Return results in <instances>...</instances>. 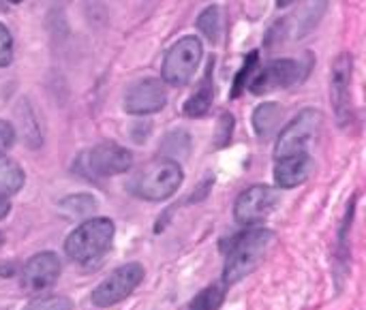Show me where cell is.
Instances as JSON below:
<instances>
[{"label": "cell", "mask_w": 366, "mask_h": 310, "mask_svg": "<svg viewBox=\"0 0 366 310\" xmlns=\"http://www.w3.org/2000/svg\"><path fill=\"white\" fill-rule=\"evenodd\" d=\"M324 118L317 109L309 107L302 109L279 135L274 146V161L292 159V156H307L311 154V144L320 133Z\"/></svg>", "instance_id": "cell-5"}, {"label": "cell", "mask_w": 366, "mask_h": 310, "mask_svg": "<svg viewBox=\"0 0 366 310\" xmlns=\"http://www.w3.org/2000/svg\"><path fill=\"white\" fill-rule=\"evenodd\" d=\"M257 60H259V54H257V51H251V54L247 56V60H244L242 69H240V71H238V75H236L234 88H232V96H234V99H238V96L247 90V86H249L251 77L255 75Z\"/></svg>", "instance_id": "cell-19"}, {"label": "cell", "mask_w": 366, "mask_h": 310, "mask_svg": "<svg viewBox=\"0 0 366 310\" xmlns=\"http://www.w3.org/2000/svg\"><path fill=\"white\" fill-rule=\"evenodd\" d=\"M225 300V287L214 283V285H208L206 289H202L191 302L187 310H219L221 304Z\"/></svg>", "instance_id": "cell-17"}, {"label": "cell", "mask_w": 366, "mask_h": 310, "mask_svg": "<svg viewBox=\"0 0 366 310\" xmlns=\"http://www.w3.org/2000/svg\"><path fill=\"white\" fill-rule=\"evenodd\" d=\"M144 266L142 264H127L116 268L105 281H101L97 285V289L92 291L90 300L94 306L99 309H109L122 300H127L144 281Z\"/></svg>", "instance_id": "cell-7"}, {"label": "cell", "mask_w": 366, "mask_h": 310, "mask_svg": "<svg viewBox=\"0 0 366 310\" xmlns=\"http://www.w3.org/2000/svg\"><path fill=\"white\" fill-rule=\"evenodd\" d=\"M232 131H234V116L232 114H223L221 120H219L217 146H225L232 139Z\"/></svg>", "instance_id": "cell-23"}, {"label": "cell", "mask_w": 366, "mask_h": 310, "mask_svg": "<svg viewBox=\"0 0 366 310\" xmlns=\"http://www.w3.org/2000/svg\"><path fill=\"white\" fill-rule=\"evenodd\" d=\"M13 60V36H11V30L0 24V69L2 66H9Z\"/></svg>", "instance_id": "cell-22"}, {"label": "cell", "mask_w": 366, "mask_h": 310, "mask_svg": "<svg viewBox=\"0 0 366 310\" xmlns=\"http://www.w3.org/2000/svg\"><path fill=\"white\" fill-rule=\"evenodd\" d=\"M131 167H133L131 150H127L114 141H103V144H97L92 148L84 150L73 163V169L88 180L112 178V176L129 171Z\"/></svg>", "instance_id": "cell-4"}, {"label": "cell", "mask_w": 366, "mask_h": 310, "mask_svg": "<svg viewBox=\"0 0 366 310\" xmlns=\"http://www.w3.org/2000/svg\"><path fill=\"white\" fill-rule=\"evenodd\" d=\"M184 174L182 167L174 159H157L144 165L131 180L127 189L131 195L146 199V201H163L169 199L182 184Z\"/></svg>", "instance_id": "cell-2"}, {"label": "cell", "mask_w": 366, "mask_h": 310, "mask_svg": "<svg viewBox=\"0 0 366 310\" xmlns=\"http://www.w3.org/2000/svg\"><path fill=\"white\" fill-rule=\"evenodd\" d=\"M202 56H204L202 41L197 36H182L165 54L163 69H161V77H163L161 81L165 86H174V88L187 86L195 77Z\"/></svg>", "instance_id": "cell-6"}, {"label": "cell", "mask_w": 366, "mask_h": 310, "mask_svg": "<svg viewBox=\"0 0 366 310\" xmlns=\"http://www.w3.org/2000/svg\"><path fill=\"white\" fill-rule=\"evenodd\" d=\"M283 120V109L277 103H264L253 111V129L255 133L266 139L270 137Z\"/></svg>", "instance_id": "cell-15"}, {"label": "cell", "mask_w": 366, "mask_h": 310, "mask_svg": "<svg viewBox=\"0 0 366 310\" xmlns=\"http://www.w3.org/2000/svg\"><path fill=\"white\" fill-rule=\"evenodd\" d=\"M274 240H277L274 231L266 227H251L234 236L227 244H223V253H225L223 283L234 285L240 279L253 274L264 264Z\"/></svg>", "instance_id": "cell-1"}, {"label": "cell", "mask_w": 366, "mask_h": 310, "mask_svg": "<svg viewBox=\"0 0 366 310\" xmlns=\"http://www.w3.org/2000/svg\"><path fill=\"white\" fill-rule=\"evenodd\" d=\"M300 75H302L300 62L292 58H279L268 62L264 69L255 71V75L249 81V90L253 94H266L281 88H290L296 81H300Z\"/></svg>", "instance_id": "cell-10"}, {"label": "cell", "mask_w": 366, "mask_h": 310, "mask_svg": "<svg viewBox=\"0 0 366 310\" xmlns=\"http://www.w3.org/2000/svg\"><path fill=\"white\" fill-rule=\"evenodd\" d=\"M73 302L66 296H43L28 302L21 310H71Z\"/></svg>", "instance_id": "cell-20"}, {"label": "cell", "mask_w": 366, "mask_h": 310, "mask_svg": "<svg viewBox=\"0 0 366 310\" xmlns=\"http://www.w3.org/2000/svg\"><path fill=\"white\" fill-rule=\"evenodd\" d=\"M114 223L105 216L90 219L73 229L64 242L66 255L77 264H94L107 255L114 242Z\"/></svg>", "instance_id": "cell-3"}, {"label": "cell", "mask_w": 366, "mask_h": 310, "mask_svg": "<svg viewBox=\"0 0 366 310\" xmlns=\"http://www.w3.org/2000/svg\"><path fill=\"white\" fill-rule=\"evenodd\" d=\"M24 180H26L24 169L13 159L0 152V195L6 197L17 193L24 186Z\"/></svg>", "instance_id": "cell-16"}, {"label": "cell", "mask_w": 366, "mask_h": 310, "mask_svg": "<svg viewBox=\"0 0 366 310\" xmlns=\"http://www.w3.org/2000/svg\"><path fill=\"white\" fill-rule=\"evenodd\" d=\"M60 276V259L56 253H36L21 268V285L26 291L36 294L49 289Z\"/></svg>", "instance_id": "cell-12"}, {"label": "cell", "mask_w": 366, "mask_h": 310, "mask_svg": "<svg viewBox=\"0 0 366 310\" xmlns=\"http://www.w3.org/2000/svg\"><path fill=\"white\" fill-rule=\"evenodd\" d=\"M352 71H354L352 54H341L332 64L330 99L341 124H345L352 114Z\"/></svg>", "instance_id": "cell-11"}, {"label": "cell", "mask_w": 366, "mask_h": 310, "mask_svg": "<svg viewBox=\"0 0 366 310\" xmlns=\"http://www.w3.org/2000/svg\"><path fill=\"white\" fill-rule=\"evenodd\" d=\"M15 144V131L9 122L0 120V150H6Z\"/></svg>", "instance_id": "cell-24"}, {"label": "cell", "mask_w": 366, "mask_h": 310, "mask_svg": "<svg viewBox=\"0 0 366 310\" xmlns=\"http://www.w3.org/2000/svg\"><path fill=\"white\" fill-rule=\"evenodd\" d=\"M313 169H315V161L311 154L281 159L274 161V182L279 189H296L311 178Z\"/></svg>", "instance_id": "cell-13"}, {"label": "cell", "mask_w": 366, "mask_h": 310, "mask_svg": "<svg viewBox=\"0 0 366 310\" xmlns=\"http://www.w3.org/2000/svg\"><path fill=\"white\" fill-rule=\"evenodd\" d=\"M9 212H11V201H9L4 195H0V221H2Z\"/></svg>", "instance_id": "cell-25"}, {"label": "cell", "mask_w": 366, "mask_h": 310, "mask_svg": "<svg viewBox=\"0 0 366 310\" xmlns=\"http://www.w3.org/2000/svg\"><path fill=\"white\" fill-rule=\"evenodd\" d=\"M212 60L208 64V73L204 77V81L199 84V88L187 99L184 103V116L189 118H202L208 114L210 105H212V99H214V84H212Z\"/></svg>", "instance_id": "cell-14"}, {"label": "cell", "mask_w": 366, "mask_h": 310, "mask_svg": "<svg viewBox=\"0 0 366 310\" xmlns=\"http://www.w3.org/2000/svg\"><path fill=\"white\" fill-rule=\"evenodd\" d=\"M167 105V86L157 77H146L129 86L124 94V111L133 116L157 114Z\"/></svg>", "instance_id": "cell-9"}, {"label": "cell", "mask_w": 366, "mask_h": 310, "mask_svg": "<svg viewBox=\"0 0 366 310\" xmlns=\"http://www.w3.org/2000/svg\"><path fill=\"white\" fill-rule=\"evenodd\" d=\"M197 28L210 39V41H219L221 39V30H223V21H221V9L219 6H208L199 13L197 17Z\"/></svg>", "instance_id": "cell-18"}, {"label": "cell", "mask_w": 366, "mask_h": 310, "mask_svg": "<svg viewBox=\"0 0 366 310\" xmlns=\"http://www.w3.org/2000/svg\"><path fill=\"white\" fill-rule=\"evenodd\" d=\"M279 199L281 195L277 189L266 184H253L247 191H242L240 197L236 199L234 219L242 227H257L272 214Z\"/></svg>", "instance_id": "cell-8"}, {"label": "cell", "mask_w": 366, "mask_h": 310, "mask_svg": "<svg viewBox=\"0 0 366 310\" xmlns=\"http://www.w3.org/2000/svg\"><path fill=\"white\" fill-rule=\"evenodd\" d=\"M64 210H71L73 214H86L88 210H92L97 206L94 197L90 195H75V197H69L60 204Z\"/></svg>", "instance_id": "cell-21"}]
</instances>
